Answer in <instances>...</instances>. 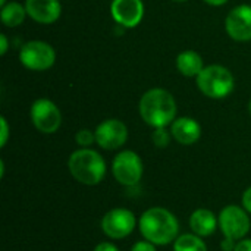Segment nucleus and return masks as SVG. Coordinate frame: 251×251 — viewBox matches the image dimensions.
Here are the masks:
<instances>
[{
    "instance_id": "nucleus-11",
    "label": "nucleus",
    "mask_w": 251,
    "mask_h": 251,
    "mask_svg": "<svg viewBox=\"0 0 251 251\" xmlns=\"http://www.w3.org/2000/svg\"><path fill=\"white\" fill-rule=\"evenodd\" d=\"M110 13L118 25L135 28L144 18V3L143 0H112Z\"/></svg>"
},
{
    "instance_id": "nucleus-25",
    "label": "nucleus",
    "mask_w": 251,
    "mask_h": 251,
    "mask_svg": "<svg viewBox=\"0 0 251 251\" xmlns=\"http://www.w3.org/2000/svg\"><path fill=\"white\" fill-rule=\"evenodd\" d=\"M235 246H237V243H235V240H231V238H224V241H221V249L222 251H234L235 250Z\"/></svg>"
},
{
    "instance_id": "nucleus-8",
    "label": "nucleus",
    "mask_w": 251,
    "mask_h": 251,
    "mask_svg": "<svg viewBox=\"0 0 251 251\" xmlns=\"http://www.w3.org/2000/svg\"><path fill=\"white\" fill-rule=\"evenodd\" d=\"M100 226L103 234L110 240H124L134 232L137 226V218L131 210L116 207L109 210L101 218Z\"/></svg>"
},
{
    "instance_id": "nucleus-1",
    "label": "nucleus",
    "mask_w": 251,
    "mask_h": 251,
    "mask_svg": "<svg viewBox=\"0 0 251 251\" xmlns=\"http://www.w3.org/2000/svg\"><path fill=\"white\" fill-rule=\"evenodd\" d=\"M138 112L149 126L166 128L176 119V100L165 88H150L141 96Z\"/></svg>"
},
{
    "instance_id": "nucleus-20",
    "label": "nucleus",
    "mask_w": 251,
    "mask_h": 251,
    "mask_svg": "<svg viewBox=\"0 0 251 251\" xmlns=\"http://www.w3.org/2000/svg\"><path fill=\"white\" fill-rule=\"evenodd\" d=\"M75 141L81 149H88L90 146H93L96 143V132H93L88 128L79 129L75 135Z\"/></svg>"
},
{
    "instance_id": "nucleus-9",
    "label": "nucleus",
    "mask_w": 251,
    "mask_h": 251,
    "mask_svg": "<svg viewBox=\"0 0 251 251\" xmlns=\"http://www.w3.org/2000/svg\"><path fill=\"white\" fill-rule=\"evenodd\" d=\"M29 118L37 131L54 134L62 125L60 109L49 99H37L29 109Z\"/></svg>"
},
{
    "instance_id": "nucleus-31",
    "label": "nucleus",
    "mask_w": 251,
    "mask_h": 251,
    "mask_svg": "<svg viewBox=\"0 0 251 251\" xmlns=\"http://www.w3.org/2000/svg\"><path fill=\"white\" fill-rule=\"evenodd\" d=\"M249 112H250V115H251V100H250V103H249Z\"/></svg>"
},
{
    "instance_id": "nucleus-4",
    "label": "nucleus",
    "mask_w": 251,
    "mask_h": 251,
    "mask_svg": "<svg viewBox=\"0 0 251 251\" xmlns=\"http://www.w3.org/2000/svg\"><path fill=\"white\" fill-rule=\"evenodd\" d=\"M197 88L209 99H225L228 97L234 87L235 78L232 72L222 65H209L196 78Z\"/></svg>"
},
{
    "instance_id": "nucleus-14",
    "label": "nucleus",
    "mask_w": 251,
    "mask_h": 251,
    "mask_svg": "<svg viewBox=\"0 0 251 251\" xmlns=\"http://www.w3.org/2000/svg\"><path fill=\"white\" fill-rule=\"evenodd\" d=\"M171 134L172 138L182 144V146H191L196 144L201 137V125L188 116L178 118L171 125Z\"/></svg>"
},
{
    "instance_id": "nucleus-16",
    "label": "nucleus",
    "mask_w": 251,
    "mask_h": 251,
    "mask_svg": "<svg viewBox=\"0 0 251 251\" xmlns=\"http://www.w3.org/2000/svg\"><path fill=\"white\" fill-rule=\"evenodd\" d=\"M204 63L203 57L194 50L181 51L176 57V69L188 78H197V75L203 71Z\"/></svg>"
},
{
    "instance_id": "nucleus-13",
    "label": "nucleus",
    "mask_w": 251,
    "mask_h": 251,
    "mask_svg": "<svg viewBox=\"0 0 251 251\" xmlns=\"http://www.w3.org/2000/svg\"><path fill=\"white\" fill-rule=\"evenodd\" d=\"M28 16L43 25L54 24L62 15V4L59 0H25Z\"/></svg>"
},
{
    "instance_id": "nucleus-23",
    "label": "nucleus",
    "mask_w": 251,
    "mask_h": 251,
    "mask_svg": "<svg viewBox=\"0 0 251 251\" xmlns=\"http://www.w3.org/2000/svg\"><path fill=\"white\" fill-rule=\"evenodd\" d=\"M241 206L251 215V187L244 191L243 199H241Z\"/></svg>"
},
{
    "instance_id": "nucleus-7",
    "label": "nucleus",
    "mask_w": 251,
    "mask_h": 251,
    "mask_svg": "<svg viewBox=\"0 0 251 251\" xmlns=\"http://www.w3.org/2000/svg\"><path fill=\"white\" fill-rule=\"evenodd\" d=\"M250 213L243 206L229 204L219 213V229L224 237L240 241L250 232Z\"/></svg>"
},
{
    "instance_id": "nucleus-26",
    "label": "nucleus",
    "mask_w": 251,
    "mask_h": 251,
    "mask_svg": "<svg viewBox=\"0 0 251 251\" xmlns=\"http://www.w3.org/2000/svg\"><path fill=\"white\" fill-rule=\"evenodd\" d=\"M93 251H119V249L112 243H100Z\"/></svg>"
},
{
    "instance_id": "nucleus-3",
    "label": "nucleus",
    "mask_w": 251,
    "mask_h": 251,
    "mask_svg": "<svg viewBox=\"0 0 251 251\" xmlns=\"http://www.w3.org/2000/svg\"><path fill=\"white\" fill-rule=\"evenodd\" d=\"M69 174L82 185H99L106 176V162L103 156L91 149L75 150L68 159Z\"/></svg>"
},
{
    "instance_id": "nucleus-18",
    "label": "nucleus",
    "mask_w": 251,
    "mask_h": 251,
    "mask_svg": "<svg viewBox=\"0 0 251 251\" xmlns=\"http://www.w3.org/2000/svg\"><path fill=\"white\" fill-rule=\"evenodd\" d=\"M174 251H207V246L201 240V237L193 232L179 235L174 241Z\"/></svg>"
},
{
    "instance_id": "nucleus-17",
    "label": "nucleus",
    "mask_w": 251,
    "mask_h": 251,
    "mask_svg": "<svg viewBox=\"0 0 251 251\" xmlns=\"http://www.w3.org/2000/svg\"><path fill=\"white\" fill-rule=\"evenodd\" d=\"M26 7L21 4L19 1H7L4 6H1V22L7 28H16L21 24H24L26 18Z\"/></svg>"
},
{
    "instance_id": "nucleus-29",
    "label": "nucleus",
    "mask_w": 251,
    "mask_h": 251,
    "mask_svg": "<svg viewBox=\"0 0 251 251\" xmlns=\"http://www.w3.org/2000/svg\"><path fill=\"white\" fill-rule=\"evenodd\" d=\"M4 175V163H3V160H0V176H3Z\"/></svg>"
},
{
    "instance_id": "nucleus-21",
    "label": "nucleus",
    "mask_w": 251,
    "mask_h": 251,
    "mask_svg": "<svg viewBox=\"0 0 251 251\" xmlns=\"http://www.w3.org/2000/svg\"><path fill=\"white\" fill-rule=\"evenodd\" d=\"M0 131H1V135H0V147H4L7 140H9V124L6 121L4 116H0Z\"/></svg>"
},
{
    "instance_id": "nucleus-12",
    "label": "nucleus",
    "mask_w": 251,
    "mask_h": 251,
    "mask_svg": "<svg viewBox=\"0 0 251 251\" xmlns=\"http://www.w3.org/2000/svg\"><path fill=\"white\" fill-rule=\"evenodd\" d=\"M225 29L235 41L251 40V6L240 4L234 7L225 19Z\"/></svg>"
},
{
    "instance_id": "nucleus-30",
    "label": "nucleus",
    "mask_w": 251,
    "mask_h": 251,
    "mask_svg": "<svg viewBox=\"0 0 251 251\" xmlns=\"http://www.w3.org/2000/svg\"><path fill=\"white\" fill-rule=\"evenodd\" d=\"M7 3V0H0V6H4Z\"/></svg>"
},
{
    "instance_id": "nucleus-2",
    "label": "nucleus",
    "mask_w": 251,
    "mask_h": 251,
    "mask_svg": "<svg viewBox=\"0 0 251 251\" xmlns=\"http://www.w3.org/2000/svg\"><path fill=\"white\" fill-rule=\"evenodd\" d=\"M138 228L143 238L154 246L174 244L179 234V222L176 216L163 207L147 209L140 218Z\"/></svg>"
},
{
    "instance_id": "nucleus-19",
    "label": "nucleus",
    "mask_w": 251,
    "mask_h": 251,
    "mask_svg": "<svg viewBox=\"0 0 251 251\" xmlns=\"http://www.w3.org/2000/svg\"><path fill=\"white\" fill-rule=\"evenodd\" d=\"M172 134L166 128H154L151 134V141L157 149H166L171 144Z\"/></svg>"
},
{
    "instance_id": "nucleus-27",
    "label": "nucleus",
    "mask_w": 251,
    "mask_h": 251,
    "mask_svg": "<svg viewBox=\"0 0 251 251\" xmlns=\"http://www.w3.org/2000/svg\"><path fill=\"white\" fill-rule=\"evenodd\" d=\"M9 49V41H7V37L6 34H0V54L4 56L6 51Z\"/></svg>"
},
{
    "instance_id": "nucleus-15",
    "label": "nucleus",
    "mask_w": 251,
    "mask_h": 251,
    "mask_svg": "<svg viewBox=\"0 0 251 251\" xmlns=\"http://www.w3.org/2000/svg\"><path fill=\"white\" fill-rule=\"evenodd\" d=\"M218 226H219V218H216V215L209 209H197L190 216L191 231L201 238L213 235Z\"/></svg>"
},
{
    "instance_id": "nucleus-32",
    "label": "nucleus",
    "mask_w": 251,
    "mask_h": 251,
    "mask_svg": "<svg viewBox=\"0 0 251 251\" xmlns=\"http://www.w3.org/2000/svg\"><path fill=\"white\" fill-rule=\"evenodd\" d=\"M174 1H178V3H182V1H187V0H174Z\"/></svg>"
},
{
    "instance_id": "nucleus-28",
    "label": "nucleus",
    "mask_w": 251,
    "mask_h": 251,
    "mask_svg": "<svg viewBox=\"0 0 251 251\" xmlns=\"http://www.w3.org/2000/svg\"><path fill=\"white\" fill-rule=\"evenodd\" d=\"M204 3H207V4H210V6H222V4H225V3H228V0H203Z\"/></svg>"
},
{
    "instance_id": "nucleus-24",
    "label": "nucleus",
    "mask_w": 251,
    "mask_h": 251,
    "mask_svg": "<svg viewBox=\"0 0 251 251\" xmlns=\"http://www.w3.org/2000/svg\"><path fill=\"white\" fill-rule=\"evenodd\" d=\"M234 251H251V240L250 238H243L237 241L235 250Z\"/></svg>"
},
{
    "instance_id": "nucleus-6",
    "label": "nucleus",
    "mask_w": 251,
    "mask_h": 251,
    "mask_svg": "<svg viewBox=\"0 0 251 251\" xmlns=\"http://www.w3.org/2000/svg\"><path fill=\"white\" fill-rule=\"evenodd\" d=\"M144 166L141 157L132 150L118 153L112 162L113 178L124 187H134L143 178Z\"/></svg>"
},
{
    "instance_id": "nucleus-22",
    "label": "nucleus",
    "mask_w": 251,
    "mask_h": 251,
    "mask_svg": "<svg viewBox=\"0 0 251 251\" xmlns=\"http://www.w3.org/2000/svg\"><path fill=\"white\" fill-rule=\"evenodd\" d=\"M131 251H156V246H154L153 243H150V241L144 240V241H138V243H135V244L132 246Z\"/></svg>"
},
{
    "instance_id": "nucleus-10",
    "label": "nucleus",
    "mask_w": 251,
    "mask_h": 251,
    "mask_svg": "<svg viewBox=\"0 0 251 251\" xmlns=\"http://www.w3.org/2000/svg\"><path fill=\"white\" fill-rule=\"evenodd\" d=\"M96 143L103 150H118L128 140V128L119 119H106L96 128Z\"/></svg>"
},
{
    "instance_id": "nucleus-5",
    "label": "nucleus",
    "mask_w": 251,
    "mask_h": 251,
    "mask_svg": "<svg viewBox=\"0 0 251 251\" xmlns=\"http://www.w3.org/2000/svg\"><path fill=\"white\" fill-rule=\"evenodd\" d=\"M19 62L29 71H47L56 62V51L49 43L32 40L21 47Z\"/></svg>"
}]
</instances>
